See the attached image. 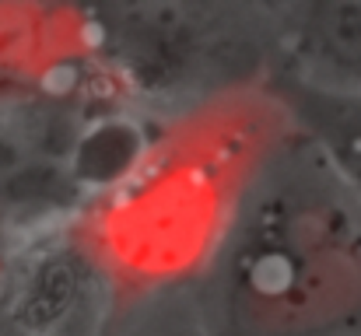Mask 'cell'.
Wrapping results in <instances>:
<instances>
[{
	"label": "cell",
	"mask_w": 361,
	"mask_h": 336,
	"mask_svg": "<svg viewBox=\"0 0 361 336\" xmlns=\"http://www.w3.org/2000/svg\"><path fill=\"white\" fill-rule=\"evenodd\" d=\"M190 305L204 336H361V204L298 137L239 182Z\"/></svg>",
	"instance_id": "obj_1"
},
{
	"label": "cell",
	"mask_w": 361,
	"mask_h": 336,
	"mask_svg": "<svg viewBox=\"0 0 361 336\" xmlns=\"http://www.w3.org/2000/svg\"><path fill=\"white\" fill-rule=\"evenodd\" d=\"M109 277L81 231L25 235L0 287V336H102Z\"/></svg>",
	"instance_id": "obj_2"
},
{
	"label": "cell",
	"mask_w": 361,
	"mask_h": 336,
	"mask_svg": "<svg viewBox=\"0 0 361 336\" xmlns=\"http://www.w3.org/2000/svg\"><path fill=\"white\" fill-rule=\"evenodd\" d=\"M277 14L288 74L330 92H361V0H302Z\"/></svg>",
	"instance_id": "obj_3"
},
{
	"label": "cell",
	"mask_w": 361,
	"mask_h": 336,
	"mask_svg": "<svg viewBox=\"0 0 361 336\" xmlns=\"http://www.w3.org/2000/svg\"><path fill=\"white\" fill-rule=\"evenodd\" d=\"M270 95L295 137L361 204V92L316 88L288 70L270 77Z\"/></svg>",
	"instance_id": "obj_4"
},
{
	"label": "cell",
	"mask_w": 361,
	"mask_h": 336,
	"mask_svg": "<svg viewBox=\"0 0 361 336\" xmlns=\"http://www.w3.org/2000/svg\"><path fill=\"white\" fill-rule=\"evenodd\" d=\"M130 336H204V330H200V323L193 316V305H190L186 319L183 316H172V323L169 319H151L147 326H133Z\"/></svg>",
	"instance_id": "obj_5"
},
{
	"label": "cell",
	"mask_w": 361,
	"mask_h": 336,
	"mask_svg": "<svg viewBox=\"0 0 361 336\" xmlns=\"http://www.w3.org/2000/svg\"><path fill=\"white\" fill-rule=\"evenodd\" d=\"M21 242H25V235L14 228L11 214H7V207H0V287H4L11 266H14V256H18Z\"/></svg>",
	"instance_id": "obj_6"
}]
</instances>
